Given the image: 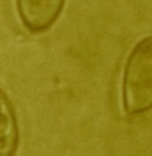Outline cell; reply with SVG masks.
<instances>
[{
	"label": "cell",
	"instance_id": "6da1fadb",
	"mask_svg": "<svg viewBox=\"0 0 152 156\" xmlns=\"http://www.w3.org/2000/svg\"><path fill=\"white\" fill-rule=\"evenodd\" d=\"M123 104L127 115L152 107V40H141L131 51L124 72Z\"/></svg>",
	"mask_w": 152,
	"mask_h": 156
},
{
	"label": "cell",
	"instance_id": "7a4b0ae2",
	"mask_svg": "<svg viewBox=\"0 0 152 156\" xmlns=\"http://www.w3.org/2000/svg\"><path fill=\"white\" fill-rule=\"evenodd\" d=\"M64 0H17L20 17L32 32L48 29L59 17Z\"/></svg>",
	"mask_w": 152,
	"mask_h": 156
},
{
	"label": "cell",
	"instance_id": "3957f363",
	"mask_svg": "<svg viewBox=\"0 0 152 156\" xmlns=\"http://www.w3.org/2000/svg\"><path fill=\"white\" fill-rule=\"evenodd\" d=\"M18 146V127L13 106L0 89V156H13Z\"/></svg>",
	"mask_w": 152,
	"mask_h": 156
}]
</instances>
